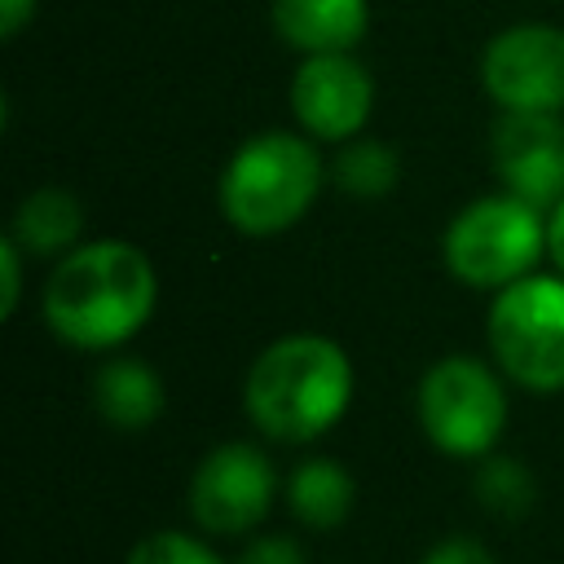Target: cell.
Wrapping results in <instances>:
<instances>
[{"label":"cell","instance_id":"obj_22","mask_svg":"<svg viewBox=\"0 0 564 564\" xmlns=\"http://www.w3.org/2000/svg\"><path fill=\"white\" fill-rule=\"evenodd\" d=\"M546 251H551V260L564 269V198L551 207V220H546Z\"/></svg>","mask_w":564,"mask_h":564},{"label":"cell","instance_id":"obj_13","mask_svg":"<svg viewBox=\"0 0 564 564\" xmlns=\"http://www.w3.org/2000/svg\"><path fill=\"white\" fill-rule=\"evenodd\" d=\"M352 498H357L352 476L335 458H308L286 480V502H291L295 520L308 524V529H335V524H344L348 511H352Z\"/></svg>","mask_w":564,"mask_h":564},{"label":"cell","instance_id":"obj_9","mask_svg":"<svg viewBox=\"0 0 564 564\" xmlns=\"http://www.w3.org/2000/svg\"><path fill=\"white\" fill-rule=\"evenodd\" d=\"M375 101V84L348 53H313L291 79V110L317 141H348L361 132Z\"/></svg>","mask_w":564,"mask_h":564},{"label":"cell","instance_id":"obj_4","mask_svg":"<svg viewBox=\"0 0 564 564\" xmlns=\"http://www.w3.org/2000/svg\"><path fill=\"white\" fill-rule=\"evenodd\" d=\"M546 247V225L538 220V207H529L516 194H489L463 207L445 229V269L467 286L502 291L538 264Z\"/></svg>","mask_w":564,"mask_h":564},{"label":"cell","instance_id":"obj_5","mask_svg":"<svg viewBox=\"0 0 564 564\" xmlns=\"http://www.w3.org/2000/svg\"><path fill=\"white\" fill-rule=\"evenodd\" d=\"M489 348L498 366L529 392L564 388V282L520 278L489 304Z\"/></svg>","mask_w":564,"mask_h":564},{"label":"cell","instance_id":"obj_16","mask_svg":"<svg viewBox=\"0 0 564 564\" xmlns=\"http://www.w3.org/2000/svg\"><path fill=\"white\" fill-rule=\"evenodd\" d=\"M476 494H480L485 507H494V511H502V516H520V511L533 502V480H529V471H524L520 463H511V458H489V463L480 467V476H476Z\"/></svg>","mask_w":564,"mask_h":564},{"label":"cell","instance_id":"obj_18","mask_svg":"<svg viewBox=\"0 0 564 564\" xmlns=\"http://www.w3.org/2000/svg\"><path fill=\"white\" fill-rule=\"evenodd\" d=\"M238 564H308L304 546L295 538H282V533H269V538H256L242 546Z\"/></svg>","mask_w":564,"mask_h":564},{"label":"cell","instance_id":"obj_8","mask_svg":"<svg viewBox=\"0 0 564 564\" xmlns=\"http://www.w3.org/2000/svg\"><path fill=\"white\" fill-rule=\"evenodd\" d=\"M273 494H278L273 463L247 441H225L198 463L189 480V511L207 533L234 538L269 516Z\"/></svg>","mask_w":564,"mask_h":564},{"label":"cell","instance_id":"obj_3","mask_svg":"<svg viewBox=\"0 0 564 564\" xmlns=\"http://www.w3.org/2000/svg\"><path fill=\"white\" fill-rule=\"evenodd\" d=\"M322 189V159L304 137L260 132L234 150L220 176V212L247 238L291 229Z\"/></svg>","mask_w":564,"mask_h":564},{"label":"cell","instance_id":"obj_12","mask_svg":"<svg viewBox=\"0 0 564 564\" xmlns=\"http://www.w3.org/2000/svg\"><path fill=\"white\" fill-rule=\"evenodd\" d=\"M93 401H97V414L106 423H115L123 432H137V427H150L163 414V383L145 361L119 357V361L97 370Z\"/></svg>","mask_w":564,"mask_h":564},{"label":"cell","instance_id":"obj_10","mask_svg":"<svg viewBox=\"0 0 564 564\" xmlns=\"http://www.w3.org/2000/svg\"><path fill=\"white\" fill-rule=\"evenodd\" d=\"M494 167L507 194L529 207H555L564 198V123L555 115H502L494 128Z\"/></svg>","mask_w":564,"mask_h":564},{"label":"cell","instance_id":"obj_1","mask_svg":"<svg viewBox=\"0 0 564 564\" xmlns=\"http://www.w3.org/2000/svg\"><path fill=\"white\" fill-rule=\"evenodd\" d=\"M154 291V269L132 242H84L53 269L44 286V322L70 348H115L145 326Z\"/></svg>","mask_w":564,"mask_h":564},{"label":"cell","instance_id":"obj_17","mask_svg":"<svg viewBox=\"0 0 564 564\" xmlns=\"http://www.w3.org/2000/svg\"><path fill=\"white\" fill-rule=\"evenodd\" d=\"M128 564H225L203 538L176 533V529H159L150 538H141L128 551Z\"/></svg>","mask_w":564,"mask_h":564},{"label":"cell","instance_id":"obj_2","mask_svg":"<svg viewBox=\"0 0 564 564\" xmlns=\"http://www.w3.org/2000/svg\"><path fill=\"white\" fill-rule=\"evenodd\" d=\"M242 401L251 423L286 445L317 441L330 432L352 401L348 352L326 335L273 339L247 370Z\"/></svg>","mask_w":564,"mask_h":564},{"label":"cell","instance_id":"obj_19","mask_svg":"<svg viewBox=\"0 0 564 564\" xmlns=\"http://www.w3.org/2000/svg\"><path fill=\"white\" fill-rule=\"evenodd\" d=\"M419 564H498L494 560V551L480 542V538H441Z\"/></svg>","mask_w":564,"mask_h":564},{"label":"cell","instance_id":"obj_7","mask_svg":"<svg viewBox=\"0 0 564 564\" xmlns=\"http://www.w3.org/2000/svg\"><path fill=\"white\" fill-rule=\"evenodd\" d=\"M480 79L507 115H555L564 106V31L546 22L507 26L489 40Z\"/></svg>","mask_w":564,"mask_h":564},{"label":"cell","instance_id":"obj_11","mask_svg":"<svg viewBox=\"0 0 564 564\" xmlns=\"http://www.w3.org/2000/svg\"><path fill=\"white\" fill-rule=\"evenodd\" d=\"M370 26L366 0H273V31L300 53H348Z\"/></svg>","mask_w":564,"mask_h":564},{"label":"cell","instance_id":"obj_15","mask_svg":"<svg viewBox=\"0 0 564 564\" xmlns=\"http://www.w3.org/2000/svg\"><path fill=\"white\" fill-rule=\"evenodd\" d=\"M335 181L348 194L379 198V194H388L397 185V154L383 141H352L335 159Z\"/></svg>","mask_w":564,"mask_h":564},{"label":"cell","instance_id":"obj_6","mask_svg":"<svg viewBox=\"0 0 564 564\" xmlns=\"http://www.w3.org/2000/svg\"><path fill=\"white\" fill-rule=\"evenodd\" d=\"M419 423L441 454L480 458L507 423V392L476 357H441L419 383Z\"/></svg>","mask_w":564,"mask_h":564},{"label":"cell","instance_id":"obj_14","mask_svg":"<svg viewBox=\"0 0 564 564\" xmlns=\"http://www.w3.org/2000/svg\"><path fill=\"white\" fill-rule=\"evenodd\" d=\"M79 225H84L79 203L66 189H35L22 198L9 238H18V247H26L35 256H57V251L75 247Z\"/></svg>","mask_w":564,"mask_h":564},{"label":"cell","instance_id":"obj_20","mask_svg":"<svg viewBox=\"0 0 564 564\" xmlns=\"http://www.w3.org/2000/svg\"><path fill=\"white\" fill-rule=\"evenodd\" d=\"M18 238H4L0 242V273H4V291H0V313L9 317L13 308H18V295H22V264H18Z\"/></svg>","mask_w":564,"mask_h":564},{"label":"cell","instance_id":"obj_21","mask_svg":"<svg viewBox=\"0 0 564 564\" xmlns=\"http://www.w3.org/2000/svg\"><path fill=\"white\" fill-rule=\"evenodd\" d=\"M31 13H35V0H0V35L13 40Z\"/></svg>","mask_w":564,"mask_h":564}]
</instances>
